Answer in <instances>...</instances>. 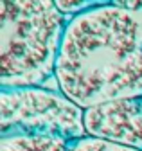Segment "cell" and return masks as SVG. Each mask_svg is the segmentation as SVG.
<instances>
[{"mask_svg": "<svg viewBox=\"0 0 142 151\" xmlns=\"http://www.w3.org/2000/svg\"><path fill=\"white\" fill-rule=\"evenodd\" d=\"M4 135H47L77 142L86 137L85 110L60 90L2 88L0 137Z\"/></svg>", "mask_w": 142, "mask_h": 151, "instance_id": "3", "label": "cell"}, {"mask_svg": "<svg viewBox=\"0 0 142 151\" xmlns=\"http://www.w3.org/2000/svg\"><path fill=\"white\" fill-rule=\"evenodd\" d=\"M54 81L83 110L142 97V42L131 11L99 2L68 18Z\"/></svg>", "mask_w": 142, "mask_h": 151, "instance_id": "1", "label": "cell"}, {"mask_svg": "<svg viewBox=\"0 0 142 151\" xmlns=\"http://www.w3.org/2000/svg\"><path fill=\"white\" fill-rule=\"evenodd\" d=\"M72 144L60 137L47 135H4L0 151H72Z\"/></svg>", "mask_w": 142, "mask_h": 151, "instance_id": "5", "label": "cell"}, {"mask_svg": "<svg viewBox=\"0 0 142 151\" xmlns=\"http://www.w3.org/2000/svg\"><path fill=\"white\" fill-rule=\"evenodd\" d=\"M97 4L99 2H86V0H74V2H72V0H58V2H56L58 9L65 16H70V18H74V16L88 11V9L95 7Z\"/></svg>", "mask_w": 142, "mask_h": 151, "instance_id": "7", "label": "cell"}, {"mask_svg": "<svg viewBox=\"0 0 142 151\" xmlns=\"http://www.w3.org/2000/svg\"><path fill=\"white\" fill-rule=\"evenodd\" d=\"M67 24L56 2H0V86H42L54 78Z\"/></svg>", "mask_w": 142, "mask_h": 151, "instance_id": "2", "label": "cell"}, {"mask_svg": "<svg viewBox=\"0 0 142 151\" xmlns=\"http://www.w3.org/2000/svg\"><path fill=\"white\" fill-rule=\"evenodd\" d=\"M85 129L86 137L142 151V97L86 108Z\"/></svg>", "mask_w": 142, "mask_h": 151, "instance_id": "4", "label": "cell"}, {"mask_svg": "<svg viewBox=\"0 0 142 151\" xmlns=\"http://www.w3.org/2000/svg\"><path fill=\"white\" fill-rule=\"evenodd\" d=\"M72 151H140V149L119 146V144L106 142V140L94 139V137H85V139L72 144Z\"/></svg>", "mask_w": 142, "mask_h": 151, "instance_id": "6", "label": "cell"}]
</instances>
